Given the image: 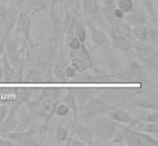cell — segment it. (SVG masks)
I'll list each match as a JSON object with an SVG mask.
<instances>
[{
  "instance_id": "6da1fadb",
  "label": "cell",
  "mask_w": 158,
  "mask_h": 146,
  "mask_svg": "<svg viewBox=\"0 0 158 146\" xmlns=\"http://www.w3.org/2000/svg\"><path fill=\"white\" fill-rule=\"evenodd\" d=\"M115 81H137L142 83H149V77L143 64L134 56L128 58L127 67L118 74H114Z\"/></svg>"
},
{
  "instance_id": "7a4b0ae2",
  "label": "cell",
  "mask_w": 158,
  "mask_h": 146,
  "mask_svg": "<svg viewBox=\"0 0 158 146\" xmlns=\"http://www.w3.org/2000/svg\"><path fill=\"white\" fill-rule=\"evenodd\" d=\"M118 125L119 123L112 120L108 114L100 115L90 121V126L94 133V136L104 143H110L118 129Z\"/></svg>"
},
{
  "instance_id": "3957f363",
  "label": "cell",
  "mask_w": 158,
  "mask_h": 146,
  "mask_svg": "<svg viewBox=\"0 0 158 146\" xmlns=\"http://www.w3.org/2000/svg\"><path fill=\"white\" fill-rule=\"evenodd\" d=\"M133 48L135 50L136 58L143 65L157 71L158 66V53L157 47L148 42H134Z\"/></svg>"
},
{
  "instance_id": "277c9868",
  "label": "cell",
  "mask_w": 158,
  "mask_h": 146,
  "mask_svg": "<svg viewBox=\"0 0 158 146\" xmlns=\"http://www.w3.org/2000/svg\"><path fill=\"white\" fill-rule=\"evenodd\" d=\"M68 64L73 67L77 73L89 71L94 66L93 64V57L91 52L85 44H82L81 48L77 51H70L68 53Z\"/></svg>"
},
{
  "instance_id": "5b68a950",
  "label": "cell",
  "mask_w": 158,
  "mask_h": 146,
  "mask_svg": "<svg viewBox=\"0 0 158 146\" xmlns=\"http://www.w3.org/2000/svg\"><path fill=\"white\" fill-rule=\"evenodd\" d=\"M115 107L106 102L104 99L98 96H94L80 111H81V117L84 119V121L90 122L92 119L96 117L108 114Z\"/></svg>"
},
{
  "instance_id": "8992f818",
  "label": "cell",
  "mask_w": 158,
  "mask_h": 146,
  "mask_svg": "<svg viewBox=\"0 0 158 146\" xmlns=\"http://www.w3.org/2000/svg\"><path fill=\"white\" fill-rule=\"evenodd\" d=\"M37 126L28 130H15L8 132V133L2 134L6 138H8L10 141H12L15 144H21V145H38V142L35 141V134H37Z\"/></svg>"
},
{
  "instance_id": "52a82bcc",
  "label": "cell",
  "mask_w": 158,
  "mask_h": 146,
  "mask_svg": "<svg viewBox=\"0 0 158 146\" xmlns=\"http://www.w3.org/2000/svg\"><path fill=\"white\" fill-rule=\"evenodd\" d=\"M18 40L19 37H11L10 35L6 41L5 52H3L7 60L16 68V71H18L19 68L21 67V55H20V46H19Z\"/></svg>"
},
{
  "instance_id": "ba28073f",
  "label": "cell",
  "mask_w": 158,
  "mask_h": 146,
  "mask_svg": "<svg viewBox=\"0 0 158 146\" xmlns=\"http://www.w3.org/2000/svg\"><path fill=\"white\" fill-rule=\"evenodd\" d=\"M85 24H86L87 28V33L90 34V37L92 40L93 44L98 47H102V48L111 45V40H110V37H108V35L104 30L100 29L90 19L85 20Z\"/></svg>"
},
{
  "instance_id": "9c48e42d",
  "label": "cell",
  "mask_w": 158,
  "mask_h": 146,
  "mask_svg": "<svg viewBox=\"0 0 158 146\" xmlns=\"http://www.w3.org/2000/svg\"><path fill=\"white\" fill-rule=\"evenodd\" d=\"M31 20L32 17L27 11H20L18 14L16 26H15V36L21 37V40H30L31 37Z\"/></svg>"
},
{
  "instance_id": "30bf717a",
  "label": "cell",
  "mask_w": 158,
  "mask_h": 146,
  "mask_svg": "<svg viewBox=\"0 0 158 146\" xmlns=\"http://www.w3.org/2000/svg\"><path fill=\"white\" fill-rule=\"evenodd\" d=\"M125 144L128 146H150L157 145V138L150 136L148 133H144L140 131L131 130L125 138Z\"/></svg>"
},
{
  "instance_id": "8fae6325",
  "label": "cell",
  "mask_w": 158,
  "mask_h": 146,
  "mask_svg": "<svg viewBox=\"0 0 158 146\" xmlns=\"http://www.w3.org/2000/svg\"><path fill=\"white\" fill-rule=\"evenodd\" d=\"M20 104L22 103H17L9 107L8 113H7L2 122L0 123V135L15 131L17 129L19 122V107H20Z\"/></svg>"
},
{
  "instance_id": "7c38bea8",
  "label": "cell",
  "mask_w": 158,
  "mask_h": 146,
  "mask_svg": "<svg viewBox=\"0 0 158 146\" xmlns=\"http://www.w3.org/2000/svg\"><path fill=\"white\" fill-rule=\"evenodd\" d=\"M71 133L74 136L80 138L85 145H93L94 144V133H93L91 126L82 124L77 122V120H73V125H72Z\"/></svg>"
},
{
  "instance_id": "4fadbf2b",
  "label": "cell",
  "mask_w": 158,
  "mask_h": 146,
  "mask_svg": "<svg viewBox=\"0 0 158 146\" xmlns=\"http://www.w3.org/2000/svg\"><path fill=\"white\" fill-rule=\"evenodd\" d=\"M124 21L127 22L131 26L146 24L148 23V16L144 7H142L140 5H136L135 8L125 16Z\"/></svg>"
},
{
  "instance_id": "5bb4252c",
  "label": "cell",
  "mask_w": 158,
  "mask_h": 146,
  "mask_svg": "<svg viewBox=\"0 0 158 146\" xmlns=\"http://www.w3.org/2000/svg\"><path fill=\"white\" fill-rule=\"evenodd\" d=\"M82 11L86 14L91 21L93 22H98L102 20L100 11V5H98V0H81Z\"/></svg>"
},
{
  "instance_id": "9a60e30c",
  "label": "cell",
  "mask_w": 158,
  "mask_h": 146,
  "mask_svg": "<svg viewBox=\"0 0 158 146\" xmlns=\"http://www.w3.org/2000/svg\"><path fill=\"white\" fill-rule=\"evenodd\" d=\"M98 89L95 88H77L74 89V98L77 110H81L93 97L98 94Z\"/></svg>"
},
{
  "instance_id": "2e32d148",
  "label": "cell",
  "mask_w": 158,
  "mask_h": 146,
  "mask_svg": "<svg viewBox=\"0 0 158 146\" xmlns=\"http://www.w3.org/2000/svg\"><path fill=\"white\" fill-rule=\"evenodd\" d=\"M125 101H126L125 103L129 107L139 108V109L144 110H157V102L154 101V100L147 99L145 97H142L140 94L128 98Z\"/></svg>"
},
{
  "instance_id": "e0dca14e",
  "label": "cell",
  "mask_w": 158,
  "mask_h": 146,
  "mask_svg": "<svg viewBox=\"0 0 158 146\" xmlns=\"http://www.w3.org/2000/svg\"><path fill=\"white\" fill-rule=\"evenodd\" d=\"M1 64H2V74H3V83H16L17 71L16 68L11 65L7 60L6 55L1 56Z\"/></svg>"
},
{
  "instance_id": "ac0fdd59",
  "label": "cell",
  "mask_w": 158,
  "mask_h": 146,
  "mask_svg": "<svg viewBox=\"0 0 158 146\" xmlns=\"http://www.w3.org/2000/svg\"><path fill=\"white\" fill-rule=\"evenodd\" d=\"M108 117L119 124H128L134 120V117L131 113L124 111V110L116 109V108H114L111 112L108 113Z\"/></svg>"
},
{
  "instance_id": "d6986e66",
  "label": "cell",
  "mask_w": 158,
  "mask_h": 146,
  "mask_svg": "<svg viewBox=\"0 0 158 146\" xmlns=\"http://www.w3.org/2000/svg\"><path fill=\"white\" fill-rule=\"evenodd\" d=\"M142 5L145 9L146 13L148 16V20L150 21V23L154 26H157L158 22V16H157V10H156V3L155 0H140Z\"/></svg>"
},
{
  "instance_id": "ffe728a7",
  "label": "cell",
  "mask_w": 158,
  "mask_h": 146,
  "mask_svg": "<svg viewBox=\"0 0 158 146\" xmlns=\"http://www.w3.org/2000/svg\"><path fill=\"white\" fill-rule=\"evenodd\" d=\"M26 1L28 3V7H29V10L27 12H29L31 17H33L37 13L49 8L51 0H26Z\"/></svg>"
},
{
  "instance_id": "44dd1931",
  "label": "cell",
  "mask_w": 158,
  "mask_h": 146,
  "mask_svg": "<svg viewBox=\"0 0 158 146\" xmlns=\"http://www.w3.org/2000/svg\"><path fill=\"white\" fill-rule=\"evenodd\" d=\"M74 36L77 37L82 44H85V43H86L89 33H87L86 24H85L84 21L82 20V17L77 19L75 26H74Z\"/></svg>"
},
{
  "instance_id": "7402d4cb",
  "label": "cell",
  "mask_w": 158,
  "mask_h": 146,
  "mask_svg": "<svg viewBox=\"0 0 158 146\" xmlns=\"http://www.w3.org/2000/svg\"><path fill=\"white\" fill-rule=\"evenodd\" d=\"M111 43L113 44V46L115 47L116 50L123 53H132L133 51V44L134 42L132 40L127 39V37H118V39L111 40Z\"/></svg>"
},
{
  "instance_id": "603a6c76",
  "label": "cell",
  "mask_w": 158,
  "mask_h": 146,
  "mask_svg": "<svg viewBox=\"0 0 158 146\" xmlns=\"http://www.w3.org/2000/svg\"><path fill=\"white\" fill-rule=\"evenodd\" d=\"M68 65V60H59L56 65L52 66V74L54 76L56 80L61 81V83H66L69 79L65 77V67Z\"/></svg>"
},
{
  "instance_id": "cb8c5ba5",
  "label": "cell",
  "mask_w": 158,
  "mask_h": 146,
  "mask_svg": "<svg viewBox=\"0 0 158 146\" xmlns=\"http://www.w3.org/2000/svg\"><path fill=\"white\" fill-rule=\"evenodd\" d=\"M35 88H30V87H22V88H18L16 87V92H15V99L19 103H26L28 100L32 98L34 94Z\"/></svg>"
},
{
  "instance_id": "d4e9b609",
  "label": "cell",
  "mask_w": 158,
  "mask_h": 146,
  "mask_svg": "<svg viewBox=\"0 0 158 146\" xmlns=\"http://www.w3.org/2000/svg\"><path fill=\"white\" fill-rule=\"evenodd\" d=\"M148 32H149L148 23L132 26L133 37H135L137 42H148Z\"/></svg>"
},
{
  "instance_id": "484cf974",
  "label": "cell",
  "mask_w": 158,
  "mask_h": 146,
  "mask_svg": "<svg viewBox=\"0 0 158 146\" xmlns=\"http://www.w3.org/2000/svg\"><path fill=\"white\" fill-rule=\"evenodd\" d=\"M68 92L63 94V97L61 98V100L63 102H65L68 104L71 111H73V117L74 120H77V115H79V110H77V103H75V98H74V89L73 88H70L66 90Z\"/></svg>"
},
{
  "instance_id": "4316f807",
  "label": "cell",
  "mask_w": 158,
  "mask_h": 146,
  "mask_svg": "<svg viewBox=\"0 0 158 146\" xmlns=\"http://www.w3.org/2000/svg\"><path fill=\"white\" fill-rule=\"evenodd\" d=\"M133 130L140 131V132H144V133L157 135V133H158V125H157V122H147V121L140 120L139 122L135 125Z\"/></svg>"
},
{
  "instance_id": "83f0119b",
  "label": "cell",
  "mask_w": 158,
  "mask_h": 146,
  "mask_svg": "<svg viewBox=\"0 0 158 146\" xmlns=\"http://www.w3.org/2000/svg\"><path fill=\"white\" fill-rule=\"evenodd\" d=\"M62 1H63L64 10L69 11V12L74 14L77 18L82 17L83 11H82L81 0H62Z\"/></svg>"
},
{
  "instance_id": "f1b7e54d",
  "label": "cell",
  "mask_w": 158,
  "mask_h": 146,
  "mask_svg": "<svg viewBox=\"0 0 158 146\" xmlns=\"http://www.w3.org/2000/svg\"><path fill=\"white\" fill-rule=\"evenodd\" d=\"M138 5L136 0H115L116 8L122 10L124 13H128L135 8V6Z\"/></svg>"
},
{
  "instance_id": "f546056e",
  "label": "cell",
  "mask_w": 158,
  "mask_h": 146,
  "mask_svg": "<svg viewBox=\"0 0 158 146\" xmlns=\"http://www.w3.org/2000/svg\"><path fill=\"white\" fill-rule=\"evenodd\" d=\"M70 112H71L70 107L61 99L56 100V101L54 102V115H58V117H66Z\"/></svg>"
},
{
  "instance_id": "4dcf8cb0",
  "label": "cell",
  "mask_w": 158,
  "mask_h": 146,
  "mask_svg": "<svg viewBox=\"0 0 158 146\" xmlns=\"http://www.w3.org/2000/svg\"><path fill=\"white\" fill-rule=\"evenodd\" d=\"M69 135H70V131L66 126H58L56 130V142L58 145H62V144L66 143Z\"/></svg>"
},
{
  "instance_id": "1f68e13d",
  "label": "cell",
  "mask_w": 158,
  "mask_h": 146,
  "mask_svg": "<svg viewBox=\"0 0 158 146\" xmlns=\"http://www.w3.org/2000/svg\"><path fill=\"white\" fill-rule=\"evenodd\" d=\"M92 79H93V74L92 71H82V73H77L75 75L72 80L74 83H92Z\"/></svg>"
},
{
  "instance_id": "d6a6232c",
  "label": "cell",
  "mask_w": 158,
  "mask_h": 146,
  "mask_svg": "<svg viewBox=\"0 0 158 146\" xmlns=\"http://www.w3.org/2000/svg\"><path fill=\"white\" fill-rule=\"evenodd\" d=\"M148 43L153 44L154 46L157 47L158 43V31L157 26H154L153 24H149V32H148Z\"/></svg>"
},
{
  "instance_id": "836d02e7",
  "label": "cell",
  "mask_w": 158,
  "mask_h": 146,
  "mask_svg": "<svg viewBox=\"0 0 158 146\" xmlns=\"http://www.w3.org/2000/svg\"><path fill=\"white\" fill-rule=\"evenodd\" d=\"M65 44L70 51H77L81 48L82 43L75 36H70L65 39Z\"/></svg>"
},
{
  "instance_id": "e575fe53",
  "label": "cell",
  "mask_w": 158,
  "mask_h": 146,
  "mask_svg": "<svg viewBox=\"0 0 158 146\" xmlns=\"http://www.w3.org/2000/svg\"><path fill=\"white\" fill-rule=\"evenodd\" d=\"M143 121H147V122H157L158 121V112L157 110H148L145 114L142 115Z\"/></svg>"
},
{
  "instance_id": "d590c367",
  "label": "cell",
  "mask_w": 158,
  "mask_h": 146,
  "mask_svg": "<svg viewBox=\"0 0 158 146\" xmlns=\"http://www.w3.org/2000/svg\"><path fill=\"white\" fill-rule=\"evenodd\" d=\"M77 71L74 69L73 67H71V66L69 65H66V67H65V77L69 79V80H72V79L75 77V75H77Z\"/></svg>"
},
{
  "instance_id": "8d00e7d4",
  "label": "cell",
  "mask_w": 158,
  "mask_h": 146,
  "mask_svg": "<svg viewBox=\"0 0 158 146\" xmlns=\"http://www.w3.org/2000/svg\"><path fill=\"white\" fill-rule=\"evenodd\" d=\"M8 110H9V107L7 106V104L0 102V123L2 122L3 119L6 117V115H7V113H8Z\"/></svg>"
},
{
  "instance_id": "74e56055",
  "label": "cell",
  "mask_w": 158,
  "mask_h": 146,
  "mask_svg": "<svg viewBox=\"0 0 158 146\" xmlns=\"http://www.w3.org/2000/svg\"><path fill=\"white\" fill-rule=\"evenodd\" d=\"M6 41H7V40L2 39V37H0V58H1V56L3 55V52H5Z\"/></svg>"
},
{
  "instance_id": "f35d334b",
  "label": "cell",
  "mask_w": 158,
  "mask_h": 146,
  "mask_svg": "<svg viewBox=\"0 0 158 146\" xmlns=\"http://www.w3.org/2000/svg\"><path fill=\"white\" fill-rule=\"evenodd\" d=\"M11 1H12L13 5L16 6V7L19 9V10H20V9L22 8V6H23V3L26 2V0H11Z\"/></svg>"
},
{
  "instance_id": "ab89813d",
  "label": "cell",
  "mask_w": 158,
  "mask_h": 146,
  "mask_svg": "<svg viewBox=\"0 0 158 146\" xmlns=\"http://www.w3.org/2000/svg\"><path fill=\"white\" fill-rule=\"evenodd\" d=\"M10 1H11V0H2V2H6V3H7V2H10Z\"/></svg>"
},
{
  "instance_id": "60d3db41",
  "label": "cell",
  "mask_w": 158,
  "mask_h": 146,
  "mask_svg": "<svg viewBox=\"0 0 158 146\" xmlns=\"http://www.w3.org/2000/svg\"><path fill=\"white\" fill-rule=\"evenodd\" d=\"M0 37H1V35H0Z\"/></svg>"
}]
</instances>
